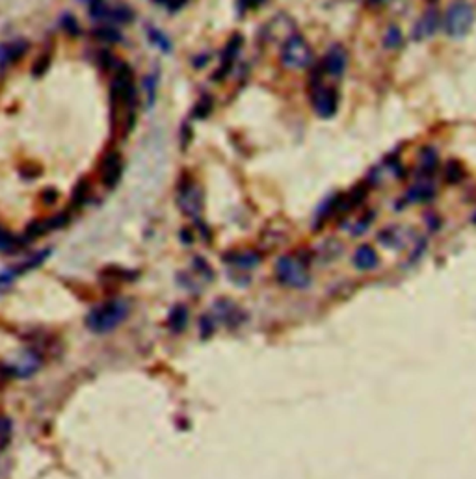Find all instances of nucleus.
Returning a JSON list of instances; mask_svg holds the SVG:
<instances>
[{
	"label": "nucleus",
	"instance_id": "nucleus-21",
	"mask_svg": "<svg viewBox=\"0 0 476 479\" xmlns=\"http://www.w3.org/2000/svg\"><path fill=\"white\" fill-rule=\"evenodd\" d=\"M188 321V311L184 307H175L169 314V327L174 329V331H181L184 325H186Z\"/></svg>",
	"mask_w": 476,
	"mask_h": 479
},
{
	"label": "nucleus",
	"instance_id": "nucleus-2",
	"mask_svg": "<svg viewBox=\"0 0 476 479\" xmlns=\"http://www.w3.org/2000/svg\"><path fill=\"white\" fill-rule=\"evenodd\" d=\"M275 277L289 288H305L311 283L307 262L296 254H285L275 264Z\"/></svg>",
	"mask_w": 476,
	"mask_h": 479
},
{
	"label": "nucleus",
	"instance_id": "nucleus-13",
	"mask_svg": "<svg viewBox=\"0 0 476 479\" xmlns=\"http://www.w3.org/2000/svg\"><path fill=\"white\" fill-rule=\"evenodd\" d=\"M226 262L233 264L238 269H253L260 262V257L255 251H235L227 254Z\"/></svg>",
	"mask_w": 476,
	"mask_h": 479
},
{
	"label": "nucleus",
	"instance_id": "nucleus-26",
	"mask_svg": "<svg viewBox=\"0 0 476 479\" xmlns=\"http://www.w3.org/2000/svg\"><path fill=\"white\" fill-rule=\"evenodd\" d=\"M212 112V101L211 97H203L201 101L198 102V106H196V110H194V114H196V117H207L208 114Z\"/></svg>",
	"mask_w": 476,
	"mask_h": 479
},
{
	"label": "nucleus",
	"instance_id": "nucleus-30",
	"mask_svg": "<svg viewBox=\"0 0 476 479\" xmlns=\"http://www.w3.org/2000/svg\"><path fill=\"white\" fill-rule=\"evenodd\" d=\"M186 0H168L169 10H179V8H183V4Z\"/></svg>",
	"mask_w": 476,
	"mask_h": 479
},
{
	"label": "nucleus",
	"instance_id": "nucleus-10",
	"mask_svg": "<svg viewBox=\"0 0 476 479\" xmlns=\"http://www.w3.org/2000/svg\"><path fill=\"white\" fill-rule=\"evenodd\" d=\"M438 26H439V14L435 10H428L417 21V23H415L411 38H413L415 41H424V39H428L430 36L435 34Z\"/></svg>",
	"mask_w": 476,
	"mask_h": 479
},
{
	"label": "nucleus",
	"instance_id": "nucleus-15",
	"mask_svg": "<svg viewBox=\"0 0 476 479\" xmlns=\"http://www.w3.org/2000/svg\"><path fill=\"white\" fill-rule=\"evenodd\" d=\"M240 45H242L240 36H233V39H229V45H227L226 53H223V58H221V68H220L221 75H226V72L231 69L236 54H238V50H240Z\"/></svg>",
	"mask_w": 476,
	"mask_h": 479
},
{
	"label": "nucleus",
	"instance_id": "nucleus-5",
	"mask_svg": "<svg viewBox=\"0 0 476 479\" xmlns=\"http://www.w3.org/2000/svg\"><path fill=\"white\" fill-rule=\"evenodd\" d=\"M313 92H311V104L318 117L329 119L337 114L339 110V92L332 86H324L322 82L311 84Z\"/></svg>",
	"mask_w": 476,
	"mask_h": 479
},
{
	"label": "nucleus",
	"instance_id": "nucleus-19",
	"mask_svg": "<svg viewBox=\"0 0 476 479\" xmlns=\"http://www.w3.org/2000/svg\"><path fill=\"white\" fill-rule=\"evenodd\" d=\"M93 36L101 39V41H106V43H114V41H120L121 39V34L117 32V26H112V24H101L99 28H95Z\"/></svg>",
	"mask_w": 476,
	"mask_h": 479
},
{
	"label": "nucleus",
	"instance_id": "nucleus-29",
	"mask_svg": "<svg viewBox=\"0 0 476 479\" xmlns=\"http://www.w3.org/2000/svg\"><path fill=\"white\" fill-rule=\"evenodd\" d=\"M48 68V56L41 58V62H36L34 65V75H41V72L47 71Z\"/></svg>",
	"mask_w": 476,
	"mask_h": 479
},
{
	"label": "nucleus",
	"instance_id": "nucleus-22",
	"mask_svg": "<svg viewBox=\"0 0 476 479\" xmlns=\"http://www.w3.org/2000/svg\"><path fill=\"white\" fill-rule=\"evenodd\" d=\"M11 441V422L8 416L0 414V453L6 450V446Z\"/></svg>",
	"mask_w": 476,
	"mask_h": 479
},
{
	"label": "nucleus",
	"instance_id": "nucleus-11",
	"mask_svg": "<svg viewBox=\"0 0 476 479\" xmlns=\"http://www.w3.org/2000/svg\"><path fill=\"white\" fill-rule=\"evenodd\" d=\"M380 264V257L376 253L372 245H359L354 253V266L361 271H369V269H376Z\"/></svg>",
	"mask_w": 476,
	"mask_h": 479
},
{
	"label": "nucleus",
	"instance_id": "nucleus-14",
	"mask_svg": "<svg viewBox=\"0 0 476 479\" xmlns=\"http://www.w3.org/2000/svg\"><path fill=\"white\" fill-rule=\"evenodd\" d=\"M438 166H439L438 151L433 147H424L423 151H421V154H418V168H421V171L424 173L423 177L433 175L435 169H438Z\"/></svg>",
	"mask_w": 476,
	"mask_h": 479
},
{
	"label": "nucleus",
	"instance_id": "nucleus-32",
	"mask_svg": "<svg viewBox=\"0 0 476 479\" xmlns=\"http://www.w3.org/2000/svg\"><path fill=\"white\" fill-rule=\"evenodd\" d=\"M472 221H475V223H476V212H475V216H472Z\"/></svg>",
	"mask_w": 476,
	"mask_h": 479
},
{
	"label": "nucleus",
	"instance_id": "nucleus-28",
	"mask_svg": "<svg viewBox=\"0 0 476 479\" xmlns=\"http://www.w3.org/2000/svg\"><path fill=\"white\" fill-rule=\"evenodd\" d=\"M240 4V10H253L259 4H263V0H238Z\"/></svg>",
	"mask_w": 476,
	"mask_h": 479
},
{
	"label": "nucleus",
	"instance_id": "nucleus-3",
	"mask_svg": "<svg viewBox=\"0 0 476 479\" xmlns=\"http://www.w3.org/2000/svg\"><path fill=\"white\" fill-rule=\"evenodd\" d=\"M472 23H475V8L469 2L458 0L448 6L443 19V28L450 38H463L471 32Z\"/></svg>",
	"mask_w": 476,
	"mask_h": 479
},
{
	"label": "nucleus",
	"instance_id": "nucleus-20",
	"mask_svg": "<svg viewBox=\"0 0 476 479\" xmlns=\"http://www.w3.org/2000/svg\"><path fill=\"white\" fill-rule=\"evenodd\" d=\"M404 43V36L400 32L398 26H389L384 34V47L385 48H398Z\"/></svg>",
	"mask_w": 476,
	"mask_h": 479
},
{
	"label": "nucleus",
	"instance_id": "nucleus-12",
	"mask_svg": "<svg viewBox=\"0 0 476 479\" xmlns=\"http://www.w3.org/2000/svg\"><path fill=\"white\" fill-rule=\"evenodd\" d=\"M435 197V188L428 183V181H418L417 184L409 188L406 193V199L409 203H428Z\"/></svg>",
	"mask_w": 476,
	"mask_h": 479
},
{
	"label": "nucleus",
	"instance_id": "nucleus-23",
	"mask_svg": "<svg viewBox=\"0 0 476 479\" xmlns=\"http://www.w3.org/2000/svg\"><path fill=\"white\" fill-rule=\"evenodd\" d=\"M372 220H374V212H369V214H366V216L359 217V220H357L356 223H354V227H351V229H350L351 236H359V235H363V232H365V230L369 229V225H371V221H372Z\"/></svg>",
	"mask_w": 476,
	"mask_h": 479
},
{
	"label": "nucleus",
	"instance_id": "nucleus-7",
	"mask_svg": "<svg viewBox=\"0 0 476 479\" xmlns=\"http://www.w3.org/2000/svg\"><path fill=\"white\" fill-rule=\"evenodd\" d=\"M348 68V50L341 43H335L327 48L326 56H324L322 69L329 77L341 78Z\"/></svg>",
	"mask_w": 476,
	"mask_h": 479
},
{
	"label": "nucleus",
	"instance_id": "nucleus-24",
	"mask_svg": "<svg viewBox=\"0 0 476 479\" xmlns=\"http://www.w3.org/2000/svg\"><path fill=\"white\" fill-rule=\"evenodd\" d=\"M149 38H151V41H153V45L160 47L162 50H166V53H168V50H171V41H169V39L166 38V36L160 32V30L151 28L149 30Z\"/></svg>",
	"mask_w": 476,
	"mask_h": 479
},
{
	"label": "nucleus",
	"instance_id": "nucleus-1",
	"mask_svg": "<svg viewBox=\"0 0 476 479\" xmlns=\"http://www.w3.org/2000/svg\"><path fill=\"white\" fill-rule=\"evenodd\" d=\"M129 316V305L123 299H110L105 301L99 307L92 308V312L88 314L86 325L92 329L93 333L105 335L123 323Z\"/></svg>",
	"mask_w": 476,
	"mask_h": 479
},
{
	"label": "nucleus",
	"instance_id": "nucleus-16",
	"mask_svg": "<svg viewBox=\"0 0 476 479\" xmlns=\"http://www.w3.org/2000/svg\"><path fill=\"white\" fill-rule=\"evenodd\" d=\"M28 50V43L23 41V39H17L14 43H10L8 47L2 48V54H0V60L4 63H11L15 60H19L24 53Z\"/></svg>",
	"mask_w": 476,
	"mask_h": 479
},
{
	"label": "nucleus",
	"instance_id": "nucleus-25",
	"mask_svg": "<svg viewBox=\"0 0 476 479\" xmlns=\"http://www.w3.org/2000/svg\"><path fill=\"white\" fill-rule=\"evenodd\" d=\"M144 92L147 95V106L154 102V93H157V77L154 75H147L144 78Z\"/></svg>",
	"mask_w": 476,
	"mask_h": 479
},
{
	"label": "nucleus",
	"instance_id": "nucleus-18",
	"mask_svg": "<svg viewBox=\"0 0 476 479\" xmlns=\"http://www.w3.org/2000/svg\"><path fill=\"white\" fill-rule=\"evenodd\" d=\"M21 249V242L0 227V253H15Z\"/></svg>",
	"mask_w": 476,
	"mask_h": 479
},
{
	"label": "nucleus",
	"instance_id": "nucleus-27",
	"mask_svg": "<svg viewBox=\"0 0 476 479\" xmlns=\"http://www.w3.org/2000/svg\"><path fill=\"white\" fill-rule=\"evenodd\" d=\"M88 188H90V186H88V181H84V183L78 184L77 190H75V193H73V205L78 206L82 201H84V199H86L88 192H90Z\"/></svg>",
	"mask_w": 476,
	"mask_h": 479
},
{
	"label": "nucleus",
	"instance_id": "nucleus-4",
	"mask_svg": "<svg viewBox=\"0 0 476 479\" xmlns=\"http://www.w3.org/2000/svg\"><path fill=\"white\" fill-rule=\"evenodd\" d=\"M314 60L313 48L300 34H292L281 48V63L287 69H305Z\"/></svg>",
	"mask_w": 476,
	"mask_h": 479
},
{
	"label": "nucleus",
	"instance_id": "nucleus-6",
	"mask_svg": "<svg viewBox=\"0 0 476 479\" xmlns=\"http://www.w3.org/2000/svg\"><path fill=\"white\" fill-rule=\"evenodd\" d=\"M177 205L183 214L198 220L203 210V192L196 181H186L184 186H181L177 195Z\"/></svg>",
	"mask_w": 476,
	"mask_h": 479
},
{
	"label": "nucleus",
	"instance_id": "nucleus-9",
	"mask_svg": "<svg viewBox=\"0 0 476 479\" xmlns=\"http://www.w3.org/2000/svg\"><path fill=\"white\" fill-rule=\"evenodd\" d=\"M48 253H51V251H48V249L41 251V253L34 254V257H30L28 260H24L23 264H19V266H15V268H10V269H6V271H2V274H0V292H4V290H8V288H10L11 284H14L15 279L19 277V275H23L24 271H28V269L38 268L39 264H41L45 259H47Z\"/></svg>",
	"mask_w": 476,
	"mask_h": 479
},
{
	"label": "nucleus",
	"instance_id": "nucleus-8",
	"mask_svg": "<svg viewBox=\"0 0 476 479\" xmlns=\"http://www.w3.org/2000/svg\"><path fill=\"white\" fill-rule=\"evenodd\" d=\"M123 175V156L117 151H110L101 162V183L106 188H114Z\"/></svg>",
	"mask_w": 476,
	"mask_h": 479
},
{
	"label": "nucleus",
	"instance_id": "nucleus-17",
	"mask_svg": "<svg viewBox=\"0 0 476 479\" xmlns=\"http://www.w3.org/2000/svg\"><path fill=\"white\" fill-rule=\"evenodd\" d=\"M463 177H465V169L458 160H448L447 166H445V181L448 184H458L462 183Z\"/></svg>",
	"mask_w": 476,
	"mask_h": 479
},
{
	"label": "nucleus",
	"instance_id": "nucleus-31",
	"mask_svg": "<svg viewBox=\"0 0 476 479\" xmlns=\"http://www.w3.org/2000/svg\"><path fill=\"white\" fill-rule=\"evenodd\" d=\"M385 2H387V0H369V4L371 6H381L385 4Z\"/></svg>",
	"mask_w": 476,
	"mask_h": 479
}]
</instances>
